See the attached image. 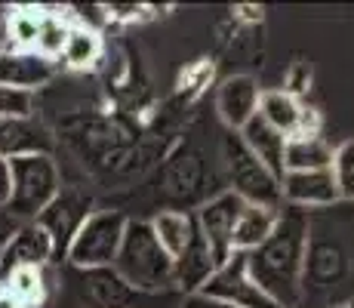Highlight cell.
I'll return each mask as SVG.
<instances>
[{
    "mask_svg": "<svg viewBox=\"0 0 354 308\" xmlns=\"http://www.w3.org/2000/svg\"><path fill=\"white\" fill-rule=\"evenodd\" d=\"M40 19H44V6H16L10 12V19H6V37H10L12 50H34Z\"/></svg>",
    "mask_w": 354,
    "mask_h": 308,
    "instance_id": "603a6c76",
    "label": "cell"
},
{
    "mask_svg": "<svg viewBox=\"0 0 354 308\" xmlns=\"http://www.w3.org/2000/svg\"><path fill=\"white\" fill-rule=\"evenodd\" d=\"M53 74H56L53 59H44L40 53L12 50V46L0 50V84L3 87L34 93L37 87H44L46 80H53Z\"/></svg>",
    "mask_w": 354,
    "mask_h": 308,
    "instance_id": "4fadbf2b",
    "label": "cell"
},
{
    "mask_svg": "<svg viewBox=\"0 0 354 308\" xmlns=\"http://www.w3.org/2000/svg\"><path fill=\"white\" fill-rule=\"evenodd\" d=\"M12 191L6 213L19 222H34L62 191V176L53 161V154H25L10 161Z\"/></svg>",
    "mask_w": 354,
    "mask_h": 308,
    "instance_id": "277c9868",
    "label": "cell"
},
{
    "mask_svg": "<svg viewBox=\"0 0 354 308\" xmlns=\"http://www.w3.org/2000/svg\"><path fill=\"white\" fill-rule=\"evenodd\" d=\"M93 201H90V194H84V191H77V188H62L56 194V201L50 203V207L44 210L34 222L40 225V228L50 235V241H53V259H62L65 256V250H68V244H71V237L77 235V228L86 222V216L93 213Z\"/></svg>",
    "mask_w": 354,
    "mask_h": 308,
    "instance_id": "9c48e42d",
    "label": "cell"
},
{
    "mask_svg": "<svg viewBox=\"0 0 354 308\" xmlns=\"http://www.w3.org/2000/svg\"><path fill=\"white\" fill-rule=\"evenodd\" d=\"M243 210V201L234 194V191H222L219 197L207 201L194 216V225H197V235L203 237V244L209 246L216 259V269L225 265L231 259V235H234V222Z\"/></svg>",
    "mask_w": 354,
    "mask_h": 308,
    "instance_id": "ba28073f",
    "label": "cell"
},
{
    "mask_svg": "<svg viewBox=\"0 0 354 308\" xmlns=\"http://www.w3.org/2000/svg\"><path fill=\"white\" fill-rule=\"evenodd\" d=\"M259 96H262V90L250 74H234V78H225L219 84L216 108H219V118L228 123L231 133H241L259 114Z\"/></svg>",
    "mask_w": 354,
    "mask_h": 308,
    "instance_id": "7c38bea8",
    "label": "cell"
},
{
    "mask_svg": "<svg viewBox=\"0 0 354 308\" xmlns=\"http://www.w3.org/2000/svg\"><path fill=\"white\" fill-rule=\"evenodd\" d=\"M68 31H71V22H68L62 12L44 10V19H40V28H37V40H34V53H40L44 59L62 56Z\"/></svg>",
    "mask_w": 354,
    "mask_h": 308,
    "instance_id": "cb8c5ba5",
    "label": "cell"
},
{
    "mask_svg": "<svg viewBox=\"0 0 354 308\" xmlns=\"http://www.w3.org/2000/svg\"><path fill=\"white\" fill-rule=\"evenodd\" d=\"M237 136H241L243 148H247L274 179H283V148H287V136H281L274 127H268L259 114Z\"/></svg>",
    "mask_w": 354,
    "mask_h": 308,
    "instance_id": "e0dca14e",
    "label": "cell"
},
{
    "mask_svg": "<svg viewBox=\"0 0 354 308\" xmlns=\"http://www.w3.org/2000/svg\"><path fill=\"white\" fill-rule=\"evenodd\" d=\"M53 259V241L37 222H25L0 250V284L19 269H44Z\"/></svg>",
    "mask_w": 354,
    "mask_h": 308,
    "instance_id": "30bf717a",
    "label": "cell"
},
{
    "mask_svg": "<svg viewBox=\"0 0 354 308\" xmlns=\"http://www.w3.org/2000/svg\"><path fill=\"white\" fill-rule=\"evenodd\" d=\"M3 118H34V93L0 84V120Z\"/></svg>",
    "mask_w": 354,
    "mask_h": 308,
    "instance_id": "484cf974",
    "label": "cell"
},
{
    "mask_svg": "<svg viewBox=\"0 0 354 308\" xmlns=\"http://www.w3.org/2000/svg\"><path fill=\"white\" fill-rule=\"evenodd\" d=\"M259 118L274 127L281 136H311L317 133V114L308 111L287 90H262L259 96Z\"/></svg>",
    "mask_w": 354,
    "mask_h": 308,
    "instance_id": "8fae6325",
    "label": "cell"
},
{
    "mask_svg": "<svg viewBox=\"0 0 354 308\" xmlns=\"http://www.w3.org/2000/svg\"><path fill=\"white\" fill-rule=\"evenodd\" d=\"M281 194L290 207L299 210H324L339 201L336 182L330 170H311V173H283Z\"/></svg>",
    "mask_w": 354,
    "mask_h": 308,
    "instance_id": "5bb4252c",
    "label": "cell"
},
{
    "mask_svg": "<svg viewBox=\"0 0 354 308\" xmlns=\"http://www.w3.org/2000/svg\"><path fill=\"white\" fill-rule=\"evenodd\" d=\"M333 148L317 133L290 136L283 148V173H311V170H330Z\"/></svg>",
    "mask_w": 354,
    "mask_h": 308,
    "instance_id": "d6986e66",
    "label": "cell"
},
{
    "mask_svg": "<svg viewBox=\"0 0 354 308\" xmlns=\"http://www.w3.org/2000/svg\"><path fill=\"white\" fill-rule=\"evenodd\" d=\"M225 163H228L231 191H234L243 203L281 210V201H283L281 179H274V176L243 148L237 133H228V139H225Z\"/></svg>",
    "mask_w": 354,
    "mask_h": 308,
    "instance_id": "8992f818",
    "label": "cell"
},
{
    "mask_svg": "<svg viewBox=\"0 0 354 308\" xmlns=\"http://www.w3.org/2000/svg\"><path fill=\"white\" fill-rule=\"evenodd\" d=\"M274 207H256V203H243L241 216L234 222V235H231V250L234 253H253L256 246H262L271 237L277 225Z\"/></svg>",
    "mask_w": 354,
    "mask_h": 308,
    "instance_id": "ac0fdd59",
    "label": "cell"
},
{
    "mask_svg": "<svg viewBox=\"0 0 354 308\" xmlns=\"http://www.w3.org/2000/svg\"><path fill=\"white\" fill-rule=\"evenodd\" d=\"M50 152H53V139L37 118H3L0 120V157L12 161V157L50 154Z\"/></svg>",
    "mask_w": 354,
    "mask_h": 308,
    "instance_id": "9a60e30c",
    "label": "cell"
},
{
    "mask_svg": "<svg viewBox=\"0 0 354 308\" xmlns=\"http://www.w3.org/2000/svg\"><path fill=\"white\" fill-rule=\"evenodd\" d=\"M330 308H342V305H330Z\"/></svg>",
    "mask_w": 354,
    "mask_h": 308,
    "instance_id": "1f68e13d",
    "label": "cell"
},
{
    "mask_svg": "<svg viewBox=\"0 0 354 308\" xmlns=\"http://www.w3.org/2000/svg\"><path fill=\"white\" fill-rule=\"evenodd\" d=\"M0 44H3V31H0ZM0 50H3V46H0Z\"/></svg>",
    "mask_w": 354,
    "mask_h": 308,
    "instance_id": "4dcf8cb0",
    "label": "cell"
},
{
    "mask_svg": "<svg viewBox=\"0 0 354 308\" xmlns=\"http://www.w3.org/2000/svg\"><path fill=\"white\" fill-rule=\"evenodd\" d=\"M173 293H142L124 284L114 269H74L65 265L59 275L50 308H179Z\"/></svg>",
    "mask_w": 354,
    "mask_h": 308,
    "instance_id": "7a4b0ae2",
    "label": "cell"
},
{
    "mask_svg": "<svg viewBox=\"0 0 354 308\" xmlns=\"http://www.w3.org/2000/svg\"><path fill=\"white\" fill-rule=\"evenodd\" d=\"M3 287L25 308L44 305L46 302V293H50V280H46L44 269H19V271H12V275L3 280Z\"/></svg>",
    "mask_w": 354,
    "mask_h": 308,
    "instance_id": "7402d4cb",
    "label": "cell"
},
{
    "mask_svg": "<svg viewBox=\"0 0 354 308\" xmlns=\"http://www.w3.org/2000/svg\"><path fill=\"white\" fill-rule=\"evenodd\" d=\"M330 176L336 182L339 201H354V139L333 148Z\"/></svg>",
    "mask_w": 354,
    "mask_h": 308,
    "instance_id": "d4e9b609",
    "label": "cell"
},
{
    "mask_svg": "<svg viewBox=\"0 0 354 308\" xmlns=\"http://www.w3.org/2000/svg\"><path fill=\"white\" fill-rule=\"evenodd\" d=\"M129 219L118 210H96L86 216L65 250L68 265L74 269H111L118 259L120 241H124Z\"/></svg>",
    "mask_w": 354,
    "mask_h": 308,
    "instance_id": "5b68a950",
    "label": "cell"
},
{
    "mask_svg": "<svg viewBox=\"0 0 354 308\" xmlns=\"http://www.w3.org/2000/svg\"><path fill=\"white\" fill-rule=\"evenodd\" d=\"M342 308H354V296L348 299V305H342Z\"/></svg>",
    "mask_w": 354,
    "mask_h": 308,
    "instance_id": "f546056e",
    "label": "cell"
},
{
    "mask_svg": "<svg viewBox=\"0 0 354 308\" xmlns=\"http://www.w3.org/2000/svg\"><path fill=\"white\" fill-rule=\"evenodd\" d=\"M179 308H234V305L219 302V299H209V296H203V293H192V296H182Z\"/></svg>",
    "mask_w": 354,
    "mask_h": 308,
    "instance_id": "4316f807",
    "label": "cell"
},
{
    "mask_svg": "<svg viewBox=\"0 0 354 308\" xmlns=\"http://www.w3.org/2000/svg\"><path fill=\"white\" fill-rule=\"evenodd\" d=\"M0 308H25L22 302H19V299L16 296H12V293L10 290H6V287L3 284H0Z\"/></svg>",
    "mask_w": 354,
    "mask_h": 308,
    "instance_id": "f1b7e54d",
    "label": "cell"
},
{
    "mask_svg": "<svg viewBox=\"0 0 354 308\" xmlns=\"http://www.w3.org/2000/svg\"><path fill=\"white\" fill-rule=\"evenodd\" d=\"M148 225H151L158 244L173 259L179 256V253L185 250V246L192 244V237H194V219L188 213H179V210H163V213H158Z\"/></svg>",
    "mask_w": 354,
    "mask_h": 308,
    "instance_id": "44dd1931",
    "label": "cell"
},
{
    "mask_svg": "<svg viewBox=\"0 0 354 308\" xmlns=\"http://www.w3.org/2000/svg\"><path fill=\"white\" fill-rule=\"evenodd\" d=\"M114 275L142 293H173V256L158 244L148 222H127ZM179 293V290H176Z\"/></svg>",
    "mask_w": 354,
    "mask_h": 308,
    "instance_id": "3957f363",
    "label": "cell"
},
{
    "mask_svg": "<svg viewBox=\"0 0 354 308\" xmlns=\"http://www.w3.org/2000/svg\"><path fill=\"white\" fill-rule=\"evenodd\" d=\"M311 219L308 210L290 207L277 213V225L262 246L247 256L250 278L268 293L281 308H296L302 302V271L305 253H308Z\"/></svg>",
    "mask_w": 354,
    "mask_h": 308,
    "instance_id": "6da1fadb",
    "label": "cell"
},
{
    "mask_svg": "<svg viewBox=\"0 0 354 308\" xmlns=\"http://www.w3.org/2000/svg\"><path fill=\"white\" fill-rule=\"evenodd\" d=\"M10 191H12L10 161H6V157H0V210H6V203H10Z\"/></svg>",
    "mask_w": 354,
    "mask_h": 308,
    "instance_id": "83f0119b",
    "label": "cell"
},
{
    "mask_svg": "<svg viewBox=\"0 0 354 308\" xmlns=\"http://www.w3.org/2000/svg\"><path fill=\"white\" fill-rule=\"evenodd\" d=\"M213 271H216V259L209 253V246L203 244V237L197 235V225H194L192 244L173 259V287L182 290L185 296H192V293L203 290V284L213 278Z\"/></svg>",
    "mask_w": 354,
    "mask_h": 308,
    "instance_id": "2e32d148",
    "label": "cell"
},
{
    "mask_svg": "<svg viewBox=\"0 0 354 308\" xmlns=\"http://www.w3.org/2000/svg\"><path fill=\"white\" fill-rule=\"evenodd\" d=\"M201 293L209 299H219V302L234 305V308H281L253 278H250L247 256H243V253H231V259L213 271V278L203 284Z\"/></svg>",
    "mask_w": 354,
    "mask_h": 308,
    "instance_id": "52a82bcc",
    "label": "cell"
},
{
    "mask_svg": "<svg viewBox=\"0 0 354 308\" xmlns=\"http://www.w3.org/2000/svg\"><path fill=\"white\" fill-rule=\"evenodd\" d=\"M62 59L68 68L74 71H84V68H93L102 59V37L93 25H80L71 22V31L65 37L62 46Z\"/></svg>",
    "mask_w": 354,
    "mask_h": 308,
    "instance_id": "ffe728a7",
    "label": "cell"
}]
</instances>
